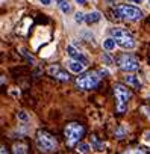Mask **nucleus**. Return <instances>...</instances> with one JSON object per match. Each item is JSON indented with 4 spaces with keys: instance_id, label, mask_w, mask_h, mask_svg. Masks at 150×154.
<instances>
[{
    "instance_id": "1",
    "label": "nucleus",
    "mask_w": 150,
    "mask_h": 154,
    "mask_svg": "<svg viewBox=\"0 0 150 154\" xmlns=\"http://www.w3.org/2000/svg\"><path fill=\"white\" fill-rule=\"evenodd\" d=\"M84 136H85V127L81 122H68L64 127V138L70 148L79 145Z\"/></svg>"
},
{
    "instance_id": "2",
    "label": "nucleus",
    "mask_w": 150,
    "mask_h": 154,
    "mask_svg": "<svg viewBox=\"0 0 150 154\" xmlns=\"http://www.w3.org/2000/svg\"><path fill=\"white\" fill-rule=\"evenodd\" d=\"M114 95L117 100V106H115V111L118 115L124 113L128 109V101L132 97V92L128 86H124L123 83H115L114 85Z\"/></svg>"
},
{
    "instance_id": "3",
    "label": "nucleus",
    "mask_w": 150,
    "mask_h": 154,
    "mask_svg": "<svg viewBox=\"0 0 150 154\" xmlns=\"http://www.w3.org/2000/svg\"><path fill=\"white\" fill-rule=\"evenodd\" d=\"M37 145L44 153H53L58 147V142L50 133H47L44 130H38L37 131Z\"/></svg>"
},
{
    "instance_id": "4",
    "label": "nucleus",
    "mask_w": 150,
    "mask_h": 154,
    "mask_svg": "<svg viewBox=\"0 0 150 154\" xmlns=\"http://www.w3.org/2000/svg\"><path fill=\"white\" fill-rule=\"evenodd\" d=\"M99 82H100L99 73L90 71V73H85V74H82L76 79V86L84 89V91H90V89H94V88L99 85Z\"/></svg>"
},
{
    "instance_id": "5",
    "label": "nucleus",
    "mask_w": 150,
    "mask_h": 154,
    "mask_svg": "<svg viewBox=\"0 0 150 154\" xmlns=\"http://www.w3.org/2000/svg\"><path fill=\"white\" fill-rule=\"evenodd\" d=\"M111 33H112L114 39L117 41V44H118L120 47H123V49H134L135 41H134L132 35L128 30L115 27V29H111Z\"/></svg>"
},
{
    "instance_id": "6",
    "label": "nucleus",
    "mask_w": 150,
    "mask_h": 154,
    "mask_svg": "<svg viewBox=\"0 0 150 154\" xmlns=\"http://www.w3.org/2000/svg\"><path fill=\"white\" fill-rule=\"evenodd\" d=\"M115 62H117V65H118V68L123 70V71H137V70L140 68L138 62H137L131 55H128V53L118 55L117 59H115Z\"/></svg>"
},
{
    "instance_id": "7",
    "label": "nucleus",
    "mask_w": 150,
    "mask_h": 154,
    "mask_svg": "<svg viewBox=\"0 0 150 154\" xmlns=\"http://www.w3.org/2000/svg\"><path fill=\"white\" fill-rule=\"evenodd\" d=\"M117 12L120 17L128 18V20H141L143 18V12L134 6H129V5H120L117 8Z\"/></svg>"
},
{
    "instance_id": "8",
    "label": "nucleus",
    "mask_w": 150,
    "mask_h": 154,
    "mask_svg": "<svg viewBox=\"0 0 150 154\" xmlns=\"http://www.w3.org/2000/svg\"><path fill=\"white\" fill-rule=\"evenodd\" d=\"M47 73L52 76V77L61 80V82H68V80H70V74H68L67 71H64L59 65H50L49 70H47Z\"/></svg>"
},
{
    "instance_id": "9",
    "label": "nucleus",
    "mask_w": 150,
    "mask_h": 154,
    "mask_svg": "<svg viewBox=\"0 0 150 154\" xmlns=\"http://www.w3.org/2000/svg\"><path fill=\"white\" fill-rule=\"evenodd\" d=\"M84 67H85V63L84 62H81V60H71V62H68V68L73 71V73H82L84 71Z\"/></svg>"
},
{
    "instance_id": "10",
    "label": "nucleus",
    "mask_w": 150,
    "mask_h": 154,
    "mask_svg": "<svg viewBox=\"0 0 150 154\" xmlns=\"http://www.w3.org/2000/svg\"><path fill=\"white\" fill-rule=\"evenodd\" d=\"M67 52H68V55H70V56H71L73 59H78V60H81V62H84L85 65L88 63V60H87V57H84V56H82V55H81V53H79L78 50H74V49H73L71 46H68V47H67Z\"/></svg>"
},
{
    "instance_id": "11",
    "label": "nucleus",
    "mask_w": 150,
    "mask_h": 154,
    "mask_svg": "<svg viewBox=\"0 0 150 154\" xmlns=\"http://www.w3.org/2000/svg\"><path fill=\"white\" fill-rule=\"evenodd\" d=\"M99 20H100V14L99 12H90L85 17V21L88 24H93V23H96V21H99Z\"/></svg>"
},
{
    "instance_id": "12",
    "label": "nucleus",
    "mask_w": 150,
    "mask_h": 154,
    "mask_svg": "<svg viewBox=\"0 0 150 154\" xmlns=\"http://www.w3.org/2000/svg\"><path fill=\"white\" fill-rule=\"evenodd\" d=\"M124 82H126L128 85L134 86V88H141V83L138 82V79L135 76H128V77H124Z\"/></svg>"
},
{
    "instance_id": "13",
    "label": "nucleus",
    "mask_w": 150,
    "mask_h": 154,
    "mask_svg": "<svg viewBox=\"0 0 150 154\" xmlns=\"http://www.w3.org/2000/svg\"><path fill=\"white\" fill-rule=\"evenodd\" d=\"M14 153H20V154H24V153H28V145L26 144H15L14 145V150H12Z\"/></svg>"
},
{
    "instance_id": "14",
    "label": "nucleus",
    "mask_w": 150,
    "mask_h": 154,
    "mask_svg": "<svg viewBox=\"0 0 150 154\" xmlns=\"http://www.w3.org/2000/svg\"><path fill=\"white\" fill-rule=\"evenodd\" d=\"M115 42H117L115 39H112V38H108V39L103 42V47H105L106 50H112V49L115 47Z\"/></svg>"
},
{
    "instance_id": "15",
    "label": "nucleus",
    "mask_w": 150,
    "mask_h": 154,
    "mask_svg": "<svg viewBox=\"0 0 150 154\" xmlns=\"http://www.w3.org/2000/svg\"><path fill=\"white\" fill-rule=\"evenodd\" d=\"M78 151L79 153H90L91 151V147L88 144H79L78 145Z\"/></svg>"
},
{
    "instance_id": "16",
    "label": "nucleus",
    "mask_w": 150,
    "mask_h": 154,
    "mask_svg": "<svg viewBox=\"0 0 150 154\" xmlns=\"http://www.w3.org/2000/svg\"><path fill=\"white\" fill-rule=\"evenodd\" d=\"M61 9H62V11H64L65 14H68V12L71 11V6L68 5V2H65V0H64V2L61 3Z\"/></svg>"
},
{
    "instance_id": "17",
    "label": "nucleus",
    "mask_w": 150,
    "mask_h": 154,
    "mask_svg": "<svg viewBox=\"0 0 150 154\" xmlns=\"http://www.w3.org/2000/svg\"><path fill=\"white\" fill-rule=\"evenodd\" d=\"M103 60H105V63H106V65H112V63L115 62V60L108 55V53H103Z\"/></svg>"
},
{
    "instance_id": "18",
    "label": "nucleus",
    "mask_w": 150,
    "mask_h": 154,
    "mask_svg": "<svg viewBox=\"0 0 150 154\" xmlns=\"http://www.w3.org/2000/svg\"><path fill=\"white\" fill-rule=\"evenodd\" d=\"M17 116L21 119V121H28L29 119V116L26 115V112H23V111H20V112H17Z\"/></svg>"
},
{
    "instance_id": "19",
    "label": "nucleus",
    "mask_w": 150,
    "mask_h": 154,
    "mask_svg": "<svg viewBox=\"0 0 150 154\" xmlns=\"http://www.w3.org/2000/svg\"><path fill=\"white\" fill-rule=\"evenodd\" d=\"M74 20H76V23H82V21L85 20V18H84V14L78 12V14H76V18H74Z\"/></svg>"
},
{
    "instance_id": "20",
    "label": "nucleus",
    "mask_w": 150,
    "mask_h": 154,
    "mask_svg": "<svg viewBox=\"0 0 150 154\" xmlns=\"http://www.w3.org/2000/svg\"><path fill=\"white\" fill-rule=\"evenodd\" d=\"M41 3H43V5H49L50 0H41Z\"/></svg>"
},
{
    "instance_id": "21",
    "label": "nucleus",
    "mask_w": 150,
    "mask_h": 154,
    "mask_svg": "<svg viewBox=\"0 0 150 154\" xmlns=\"http://www.w3.org/2000/svg\"><path fill=\"white\" fill-rule=\"evenodd\" d=\"M76 2H78V3H79V5H84V3H85V2H87V0H76Z\"/></svg>"
},
{
    "instance_id": "22",
    "label": "nucleus",
    "mask_w": 150,
    "mask_h": 154,
    "mask_svg": "<svg viewBox=\"0 0 150 154\" xmlns=\"http://www.w3.org/2000/svg\"><path fill=\"white\" fill-rule=\"evenodd\" d=\"M129 2H135V3H141L143 0H129Z\"/></svg>"
},
{
    "instance_id": "23",
    "label": "nucleus",
    "mask_w": 150,
    "mask_h": 154,
    "mask_svg": "<svg viewBox=\"0 0 150 154\" xmlns=\"http://www.w3.org/2000/svg\"><path fill=\"white\" fill-rule=\"evenodd\" d=\"M55 2H58V3H59V5H61V3H62V2H64V0H55Z\"/></svg>"
},
{
    "instance_id": "24",
    "label": "nucleus",
    "mask_w": 150,
    "mask_h": 154,
    "mask_svg": "<svg viewBox=\"0 0 150 154\" xmlns=\"http://www.w3.org/2000/svg\"><path fill=\"white\" fill-rule=\"evenodd\" d=\"M149 3H150V0H149Z\"/></svg>"
}]
</instances>
